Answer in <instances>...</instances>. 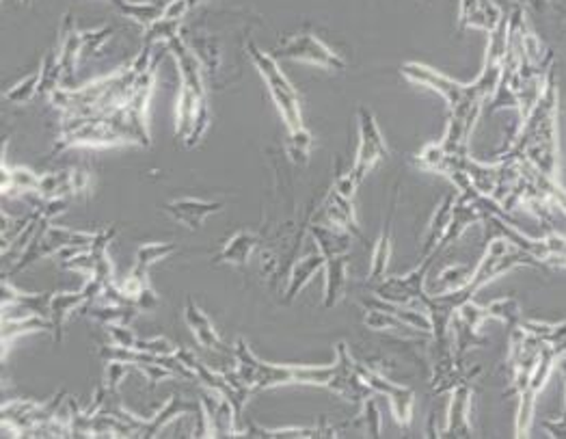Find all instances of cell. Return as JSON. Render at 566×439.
I'll list each match as a JSON object with an SVG mask.
<instances>
[{
    "label": "cell",
    "instance_id": "1",
    "mask_svg": "<svg viewBox=\"0 0 566 439\" xmlns=\"http://www.w3.org/2000/svg\"><path fill=\"white\" fill-rule=\"evenodd\" d=\"M233 355L238 362V374L251 387V392L271 390L279 385H329L335 366H285V364H268L253 355L249 342L238 338L233 344Z\"/></svg>",
    "mask_w": 566,
    "mask_h": 439
},
{
    "label": "cell",
    "instance_id": "2",
    "mask_svg": "<svg viewBox=\"0 0 566 439\" xmlns=\"http://www.w3.org/2000/svg\"><path fill=\"white\" fill-rule=\"evenodd\" d=\"M247 53L251 56V61H253V65L257 67V72H260L262 78H264L268 94H271L279 115L283 117L285 125H288V133L293 135V133H301V130H305V124H303V115H301L299 94H296L293 83L283 76L277 59L271 55L262 53L253 42L247 44Z\"/></svg>",
    "mask_w": 566,
    "mask_h": 439
},
{
    "label": "cell",
    "instance_id": "3",
    "mask_svg": "<svg viewBox=\"0 0 566 439\" xmlns=\"http://www.w3.org/2000/svg\"><path fill=\"white\" fill-rule=\"evenodd\" d=\"M357 117H359V147L357 158H354L348 174H351V178L357 182V185H362L365 175H368L376 165L390 156V150H387V144L385 139H382L379 124H376V117L372 115L370 108L359 106Z\"/></svg>",
    "mask_w": 566,
    "mask_h": 439
},
{
    "label": "cell",
    "instance_id": "4",
    "mask_svg": "<svg viewBox=\"0 0 566 439\" xmlns=\"http://www.w3.org/2000/svg\"><path fill=\"white\" fill-rule=\"evenodd\" d=\"M439 251L422 258V264L413 269L407 275H398V277H385L381 282L374 284V294L382 301H390V304L398 305H411L413 301H424L428 290H426V277L428 271H431L432 262L437 260Z\"/></svg>",
    "mask_w": 566,
    "mask_h": 439
},
{
    "label": "cell",
    "instance_id": "5",
    "mask_svg": "<svg viewBox=\"0 0 566 439\" xmlns=\"http://www.w3.org/2000/svg\"><path fill=\"white\" fill-rule=\"evenodd\" d=\"M357 373L365 381V384L372 387V392H374V394L390 398L393 420H396V424L400 426V429L407 431L409 426L413 424L415 392L407 385L393 384V381L387 379V376H382L381 373H376V370H372V368H365V366H362V364H357Z\"/></svg>",
    "mask_w": 566,
    "mask_h": 439
},
{
    "label": "cell",
    "instance_id": "6",
    "mask_svg": "<svg viewBox=\"0 0 566 439\" xmlns=\"http://www.w3.org/2000/svg\"><path fill=\"white\" fill-rule=\"evenodd\" d=\"M335 374L329 381V390L335 392L337 396L346 398L351 403H365L374 394L372 387L357 373V362H354L351 349L346 342H337L335 344Z\"/></svg>",
    "mask_w": 566,
    "mask_h": 439
},
{
    "label": "cell",
    "instance_id": "7",
    "mask_svg": "<svg viewBox=\"0 0 566 439\" xmlns=\"http://www.w3.org/2000/svg\"><path fill=\"white\" fill-rule=\"evenodd\" d=\"M274 59H294V61H305V63H316L320 67H327V70L342 72L346 67V63L337 56L333 50L327 48L323 42H318L313 35H296L293 39H283L274 50L268 53Z\"/></svg>",
    "mask_w": 566,
    "mask_h": 439
},
{
    "label": "cell",
    "instance_id": "8",
    "mask_svg": "<svg viewBox=\"0 0 566 439\" xmlns=\"http://www.w3.org/2000/svg\"><path fill=\"white\" fill-rule=\"evenodd\" d=\"M472 398H473V381L456 385L452 390V398L448 404V415H445V426L442 429V437H472Z\"/></svg>",
    "mask_w": 566,
    "mask_h": 439
},
{
    "label": "cell",
    "instance_id": "9",
    "mask_svg": "<svg viewBox=\"0 0 566 439\" xmlns=\"http://www.w3.org/2000/svg\"><path fill=\"white\" fill-rule=\"evenodd\" d=\"M320 216H323V219H313L312 216L313 224H324L329 227H335V230L354 234V236L363 238L362 230H359L357 216H354L353 199L337 193L333 186L329 188L327 197H324L323 208H320Z\"/></svg>",
    "mask_w": 566,
    "mask_h": 439
},
{
    "label": "cell",
    "instance_id": "10",
    "mask_svg": "<svg viewBox=\"0 0 566 439\" xmlns=\"http://www.w3.org/2000/svg\"><path fill=\"white\" fill-rule=\"evenodd\" d=\"M223 206H225L223 202H204V199L180 197V199H174V202L164 204V213H167L174 221H177V224L188 227V230L197 232V230H202L204 221L208 219V216L221 213Z\"/></svg>",
    "mask_w": 566,
    "mask_h": 439
},
{
    "label": "cell",
    "instance_id": "11",
    "mask_svg": "<svg viewBox=\"0 0 566 439\" xmlns=\"http://www.w3.org/2000/svg\"><path fill=\"white\" fill-rule=\"evenodd\" d=\"M329 420L320 418L316 426H282V429H266L260 424H249L243 429V437H273V439H305V437H340Z\"/></svg>",
    "mask_w": 566,
    "mask_h": 439
},
{
    "label": "cell",
    "instance_id": "12",
    "mask_svg": "<svg viewBox=\"0 0 566 439\" xmlns=\"http://www.w3.org/2000/svg\"><path fill=\"white\" fill-rule=\"evenodd\" d=\"M184 321L188 324V329L193 332V335H195V340L204 346V349H208L213 353H223L227 349V346L221 342L219 334H216L214 324L208 318V314L197 305V301L193 299V296H188L186 299Z\"/></svg>",
    "mask_w": 566,
    "mask_h": 439
},
{
    "label": "cell",
    "instance_id": "13",
    "mask_svg": "<svg viewBox=\"0 0 566 439\" xmlns=\"http://www.w3.org/2000/svg\"><path fill=\"white\" fill-rule=\"evenodd\" d=\"M199 412V401L197 403H188L180 394H171L167 401H164L163 407L158 409L156 414L152 415V420L145 422L143 431L139 433V437H158V433L169 426V422H174L175 418L186 414H195Z\"/></svg>",
    "mask_w": 566,
    "mask_h": 439
},
{
    "label": "cell",
    "instance_id": "14",
    "mask_svg": "<svg viewBox=\"0 0 566 439\" xmlns=\"http://www.w3.org/2000/svg\"><path fill=\"white\" fill-rule=\"evenodd\" d=\"M262 236L251 230H240L233 234L230 241L225 243L219 254L214 255V264H233V266H244L251 258V254L260 247Z\"/></svg>",
    "mask_w": 566,
    "mask_h": 439
},
{
    "label": "cell",
    "instance_id": "15",
    "mask_svg": "<svg viewBox=\"0 0 566 439\" xmlns=\"http://www.w3.org/2000/svg\"><path fill=\"white\" fill-rule=\"evenodd\" d=\"M346 277H348V254L333 255L324 262V310H333L340 304L346 290Z\"/></svg>",
    "mask_w": 566,
    "mask_h": 439
},
{
    "label": "cell",
    "instance_id": "16",
    "mask_svg": "<svg viewBox=\"0 0 566 439\" xmlns=\"http://www.w3.org/2000/svg\"><path fill=\"white\" fill-rule=\"evenodd\" d=\"M89 305L87 294L80 288L76 293H53V301H50V321H53V334L55 340H63V329H65V321L74 312L83 310Z\"/></svg>",
    "mask_w": 566,
    "mask_h": 439
},
{
    "label": "cell",
    "instance_id": "17",
    "mask_svg": "<svg viewBox=\"0 0 566 439\" xmlns=\"http://www.w3.org/2000/svg\"><path fill=\"white\" fill-rule=\"evenodd\" d=\"M396 202H398V188H396V195H393L392 199L390 213H387L385 216V225H382L379 243H376L374 254H372V264H370V273H368V279L372 284L385 279L387 269H390L392 244H393L392 243V221H393V213H396Z\"/></svg>",
    "mask_w": 566,
    "mask_h": 439
},
{
    "label": "cell",
    "instance_id": "18",
    "mask_svg": "<svg viewBox=\"0 0 566 439\" xmlns=\"http://www.w3.org/2000/svg\"><path fill=\"white\" fill-rule=\"evenodd\" d=\"M324 262H327V258H324L323 254L305 255V258H299L294 262L293 271H290L288 288H285L283 293L285 304H294V299L301 294V290L312 282V277L316 275V273L324 271Z\"/></svg>",
    "mask_w": 566,
    "mask_h": 439
},
{
    "label": "cell",
    "instance_id": "19",
    "mask_svg": "<svg viewBox=\"0 0 566 439\" xmlns=\"http://www.w3.org/2000/svg\"><path fill=\"white\" fill-rule=\"evenodd\" d=\"M363 324L370 329V332H387V334H396L398 338H428L417 329L409 327L407 323L400 321L398 316H393L392 312L379 310V307H365L363 314Z\"/></svg>",
    "mask_w": 566,
    "mask_h": 439
},
{
    "label": "cell",
    "instance_id": "20",
    "mask_svg": "<svg viewBox=\"0 0 566 439\" xmlns=\"http://www.w3.org/2000/svg\"><path fill=\"white\" fill-rule=\"evenodd\" d=\"M454 204H456V195H448L442 204H439L437 210H434L431 224H428L426 238L420 247L422 258H426V255L434 254V251H437V247H439V243L443 241L445 232H448V227H450L452 213H454Z\"/></svg>",
    "mask_w": 566,
    "mask_h": 439
},
{
    "label": "cell",
    "instance_id": "21",
    "mask_svg": "<svg viewBox=\"0 0 566 439\" xmlns=\"http://www.w3.org/2000/svg\"><path fill=\"white\" fill-rule=\"evenodd\" d=\"M500 20V9L491 0H461V26L493 31Z\"/></svg>",
    "mask_w": 566,
    "mask_h": 439
},
{
    "label": "cell",
    "instance_id": "22",
    "mask_svg": "<svg viewBox=\"0 0 566 439\" xmlns=\"http://www.w3.org/2000/svg\"><path fill=\"white\" fill-rule=\"evenodd\" d=\"M310 234L313 236V241L320 247V254L324 258H333V255H344L351 251V236L348 232L335 230V227H329L324 224H313L310 221Z\"/></svg>",
    "mask_w": 566,
    "mask_h": 439
},
{
    "label": "cell",
    "instance_id": "23",
    "mask_svg": "<svg viewBox=\"0 0 566 439\" xmlns=\"http://www.w3.org/2000/svg\"><path fill=\"white\" fill-rule=\"evenodd\" d=\"M139 307L134 305H111V304H91L83 307L84 316L98 324H130L139 316Z\"/></svg>",
    "mask_w": 566,
    "mask_h": 439
},
{
    "label": "cell",
    "instance_id": "24",
    "mask_svg": "<svg viewBox=\"0 0 566 439\" xmlns=\"http://www.w3.org/2000/svg\"><path fill=\"white\" fill-rule=\"evenodd\" d=\"M39 180H42V175H37L35 171L28 167H9L7 161H3V178H0L3 195H9V193H15V195L37 193Z\"/></svg>",
    "mask_w": 566,
    "mask_h": 439
},
{
    "label": "cell",
    "instance_id": "25",
    "mask_svg": "<svg viewBox=\"0 0 566 439\" xmlns=\"http://www.w3.org/2000/svg\"><path fill=\"white\" fill-rule=\"evenodd\" d=\"M33 332H53V321L44 316H26V318H14V321H3V357L7 355V346L11 340L20 338V335L33 334Z\"/></svg>",
    "mask_w": 566,
    "mask_h": 439
},
{
    "label": "cell",
    "instance_id": "26",
    "mask_svg": "<svg viewBox=\"0 0 566 439\" xmlns=\"http://www.w3.org/2000/svg\"><path fill=\"white\" fill-rule=\"evenodd\" d=\"M111 3L119 9V14L141 22L143 26L156 25L158 20L164 18V11H167V5L156 3H130V0H111Z\"/></svg>",
    "mask_w": 566,
    "mask_h": 439
},
{
    "label": "cell",
    "instance_id": "27",
    "mask_svg": "<svg viewBox=\"0 0 566 439\" xmlns=\"http://www.w3.org/2000/svg\"><path fill=\"white\" fill-rule=\"evenodd\" d=\"M177 244L175 243H145L136 249V260L133 271L141 273V275H150V266L154 262L167 258V255L175 254Z\"/></svg>",
    "mask_w": 566,
    "mask_h": 439
},
{
    "label": "cell",
    "instance_id": "28",
    "mask_svg": "<svg viewBox=\"0 0 566 439\" xmlns=\"http://www.w3.org/2000/svg\"><path fill=\"white\" fill-rule=\"evenodd\" d=\"M473 269H476V266L467 264H452L448 269H443L432 284L434 293H450V290H459L462 286H467V284L472 282Z\"/></svg>",
    "mask_w": 566,
    "mask_h": 439
},
{
    "label": "cell",
    "instance_id": "29",
    "mask_svg": "<svg viewBox=\"0 0 566 439\" xmlns=\"http://www.w3.org/2000/svg\"><path fill=\"white\" fill-rule=\"evenodd\" d=\"M487 312L489 318H497L500 323H504L508 332L517 327V324H521L523 321L517 299H512V296H501V299L491 301L487 305Z\"/></svg>",
    "mask_w": 566,
    "mask_h": 439
},
{
    "label": "cell",
    "instance_id": "30",
    "mask_svg": "<svg viewBox=\"0 0 566 439\" xmlns=\"http://www.w3.org/2000/svg\"><path fill=\"white\" fill-rule=\"evenodd\" d=\"M39 83H42V72L37 70L28 74L15 87L5 91V100L11 102V105H26V102H31L33 95H37Z\"/></svg>",
    "mask_w": 566,
    "mask_h": 439
},
{
    "label": "cell",
    "instance_id": "31",
    "mask_svg": "<svg viewBox=\"0 0 566 439\" xmlns=\"http://www.w3.org/2000/svg\"><path fill=\"white\" fill-rule=\"evenodd\" d=\"M70 193V171H55V174H45L39 180L37 195L42 199L61 197V193Z\"/></svg>",
    "mask_w": 566,
    "mask_h": 439
},
{
    "label": "cell",
    "instance_id": "32",
    "mask_svg": "<svg viewBox=\"0 0 566 439\" xmlns=\"http://www.w3.org/2000/svg\"><path fill=\"white\" fill-rule=\"evenodd\" d=\"M310 150H312V133L310 130H301V133H293L288 141V152L290 158L301 167H305L310 163Z\"/></svg>",
    "mask_w": 566,
    "mask_h": 439
},
{
    "label": "cell",
    "instance_id": "33",
    "mask_svg": "<svg viewBox=\"0 0 566 439\" xmlns=\"http://www.w3.org/2000/svg\"><path fill=\"white\" fill-rule=\"evenodd\" d=\"M456 316H459L461 323L472 329V332H480V327H482L484 321L489 318V312H487V305H480L473 299H469L467 304H462L459 307Z\"/></svg>",
    "mask_w": 566,
    "mask_h": 439
},
{
    "label": "cell",
    "instance_id": "34",
    "mask_svg": "<svg viewBox=\"0 0 566 439\" xmlns=\"http://www.w3.org/2000/svg\"><path fill=\"white\" fill-rule=\"evenodd\" d=\"M130 370L133 368V364H125V362H106V370H104V384L108 387V392H111L113 396H119V385H122V381L125 379V376L130 374Z\"/></svg>",
    "mask_w": 566,
    "mask_h": 439
},
{
    "label": "cell",
    "instance_id": "35",
    "mask_svg": "<svg viewBox=\"0 0 566 439\" xmlns=\"http://www.w3.org/2000/svg\"><path fill=\"white\" fill-rule=\"evenodd\" d=\"M113 31L115 28L113 26H104V28H98V31H87L83 33V53H80V61L89 59V56H94L95 53H98V48L102 44L108 42V37L113 35Z\"/></svg>",
    "mask_w": 566,
    "mask_h": 439
},
{
    "label": "cell",
    "instance_id": "36",
    "mask_svg": "<svg viewBox=\"0 0 566 439\" xmlns=\"http://www.w3.org/2000/svg\"><path fill=\"white\" fill-rule=\"evenodd\" d=\"M136 349L152 353V355H174L177 346L164 335H156V338H139L136 340Z\"/></svg>",
    "mask_w": 566,
    "mask_h": 439
},
{
    "label": "cell",
    "instance_id": "37",
    "mask_svg": "<svg viewBox=\"0 0 566 439\" xmlns=\"http://www.w3.org/2000/svg\"><path fill=\"white\" fill-rule=\"evenodd\" d=\"M106 334L111 338L113 344L125 346V349H136V335L130 324H106Z\"/></svg>",
    "mask_w": 566,
    "mask_h": 439
},
{
    "label": "cell",
    "instance_id": "38",
    "mask_svg": "<svg viewBox=\"0 0 566 439\" xmlns=\"http://www.w3.org/2000/svg\"><path fill=\"white\" fill-rule=\"evenodd\" d=\"M363 418H365V426H368V435L370 437H381L382 420H381L379 404H376V401L372 396L363 403Z\"/></svg>",
    "mask_w": 566,
    "mask_h": 439
},
{
    "label": "cell",
    "instance_id": "39",
    "mask_svg": "<svg viewBox=\"0 0 566 439\" xmlns=\"http://www.w3.org/2000/svg\"><path fill=\"white\" fill-rule=\"evenodd\" d=\"M91 191V175L83 169H70V193L74 195H83V193Z\"/></svg>",
    "mask_w": 566,
    "mask_h": 439
},
{
    "label": "cell",
    "instance_id": "40",
    "mask_svg": "<svg viewBox=\"0 0 566 439\" xmlns=\"http://www.w3.org/2000/svg\"><path fill=\"white\" fill-rule=\"evenodd\" d=\"M158 304H160V299H158L156 290L152 288V284H150V286L143 288L141 293L134 296V305L139 307L141 312H150V310H154V307H156Z\"/></svg>",
    "mask_w": 566,
    "mask_h": 439
},
{
    "label": "cell",
    "instance_id": "41",
    "mask_svg": "<svg viewBox=\"0 0 566 439\" xmlns=\"http://www.w3.org/2000/svg\"><path fill=\"white\" fill-rule=\"evenodd\" d=\"M357 182H354L353 178H351V174H340V171H337L335 174V180H333V188L337 193H342V195H346V197H351L353 199V195H354V191H357Z\"/></svg>",
    "mask_w": 566,
    "mask_h": 439
},
{
    "label": "cell",
    "instance_id": "42",
    "mask_svg": "<svg viewBox=\"0 0 566 439\" xmlns=\"http://www.w3.org/2000/svg\"><path fill=\"white\" fill-rule=\"evenodd\" d=\"M542 426L551 433V437H566V422L562 420H545Z\"/></svg>",
    "mask_w": 566,
    "mask_h": 439
},
{
    "label": "cell",
    "instance_id": "43",
    "mask_svg": "<svg viewBox=\"0 0 566 439\" xmlns=\"http://www.w3.org/2000/svg\"><path fill=\"white\" fill-rule=\"evenodd\" d=\"M560 420L566 422V374H564V412L560 415Z\"/></svg>",
    "mask_w": 566,
    "mask_h": 439
},
{
    "label": "cell",
    "instance_id": "44",
    "mask_svg": "<svg viewBox=\"0 0 566 439\" xmlns=\"http://www.w3.org/2000/svg\"><path fill=\"white\" fill-rule=\"evenodd\" d=\"M560 370H562V376L566 374V355L560 359Z\"/></svg>",
    "mask_w": 566,
    "mask_h": 439
}]
</instances>
